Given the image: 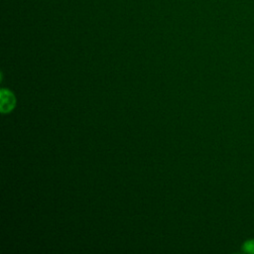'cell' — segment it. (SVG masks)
<instances>
[{
  "mask_svg": "<svg viewBox=\"0 0 254 254\" xmlns=\"http://www.w3.org/2000/svg\"><path fill=\"white\" fill-rule=\"evenodd\" d=\"M15 105V97L11 91L3 89L1 91V110L2 112H9Z\"/></svg>",
  "mask_w": 254,
  "mask_h": 254,
  "instance_id": "cell-1",
  "label": "cell"
},
{
  "mask_svg": "<svg viewBox=\"0 0 254 254\" xmlns=\"http://www.w3.org/2000/svg\"><path fill=\"white\" fill-rule=\"evenodd\" d=\"M243 249L246 252L249 253H254V240H248L244 243L243 245Z\"/></svg>",
  "mask_w": 254,
  "mask_h": 254,
  "instance_id": "cell-2",
  "label": "cell"
}]
</instances>
